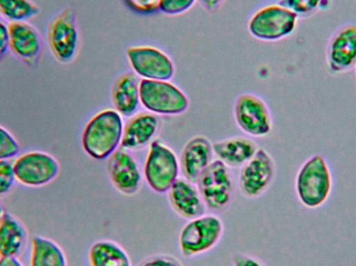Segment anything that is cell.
I'll use <instances>...</instances> for the list:
<instances>
[{
	"instance_id": "obj_35",
	"label": "cell",
	"mask_w": 356,
	"mask_h": 266,
	"mask_svg": "<svg viewBox=\"0 0 356 266\" xmlns=\"http://www.w3.org/2000/svg\"><path fill=\"white\" fill-rule=\"evenodd\" d=\"M4 215L3 208H2L1 204H0V219H1L2 215Z\"/></svg>"
},
{
	"instance_id": "obj_17",
	"label": "cell",
	"mask_w": 356,
	"mask_h": 266,
	"mask_svg": "<svg viewBox=\"0 0 356 266\" xmlns=\"http://www.w3.org/2000/svg\"><path fill=\"white\" fill-rule=\"evenodd\" d=\"M161 128V120L156 115L149 112L134 115L124 124L121 148L127 150L145 147L149 144Z\"/></svg>"
},
{
	"instance_id": "obj_9",
	"label": "cell",
	"mask_w": 356,
	"mask_h": 266,
	"mask_svg": "<svg viewBox=\"0 0 356 266\" xmlns=\"http://www.w3.org/2000/svg\"><path fill=\"white\" fill-rule=\"evenodd\" d=\"M127 60L138 77L145 81H170L175 74L172 58L154 46H133L127 50Z\"/></svg>"
},
{
	"instance_id": "obj_19",
	"label": "cell",
	"mask_w": 356,
	"mask_h": 266,
	"mask_svg": "<svg viewBox=\"0 0 356 266\" xmlns=\"http://www.w3.org/2000/svg\"><path fill=\"white\" fill-rule=\"evenodd\" d=\"M115 110L121 116L131 117L137 113L140 103V81L134 72L120 75L112 89Z\"/></svg>"
},
{
	"instance_id": "obj_10",
	"label": "cell",
	"mask_w": 356,
	"mask_h": 266,
	"mask_svg": "<svg viewBox=\"0 0 356 266\" xmlns=\"http://www.w3.org/2000/svg\"><path fill=\"white\" fill-rule=\"evenodd\" d=\"M13 165L17 181L31 188L47 185L60 173L58 161L52 155L40 151L21 155Z\"/></svg>"
},
{
	"instance_id": "obj_11",
	"label": "cell",
	"mask_w": 356,
	"mask_h": 266,
	"mask_svg": "<svg viewBox=\"0 0 356 266\" xmlns=\"http://www.w3.org/2000/svg\"><path fill=\"white\" fill-rule=\"evenodd\" d=\"M276 175L273 157L265 149H259L254 156L245 163L238 178L241 192L247 198L254 199L267 192Z\"/></svg>"
},
{
	"instance_id": "obj_2",
	"label": "cell",
	"mask_w": 356,
	"mask_h": 266,
	"mask_svg": "<svg viewBox=\"0 0 356 266\" xmlns=\"http://www.w3.org/2000/svg\"><path fill=\"white\" fill-rule=\"evenodd\" d=\"M122 116L115 110H104L96 114L83 129L81 144L83 150L96 160L110 158L121 146Z\"/></svg>"
},
{
	"instance_id": "obj_28",
	"label": "cell",
	"mask_w": 356,
	"mask_h": 266,
	"mask_svg": "<svg viewBox=\"0 0 356 266\" xmlns=\"http://www.w3.org/2000/svg\"><path fill=\"white\" fill-rule=\"evenodd\" d=\"M197 0H161L160 10L166 15L184 14L193 8Z\"/></svg>"
},
{
	"instance_id": "obj_3",
	"label": "cell",
	"mask_w": 356,
	"mask_h": 266,
	"mask_svg": "<svg viewBox=\"0 0 356 266\" xmlns=\"http://www.w3.org/2000/svg\"><path fill=\"white\" fill-rule=\"evenodd\" d=\"M140 101L156 116H178L188 110L190 102L181 89L170 81H140Z\"/></svg>"
},
{
	"instance_id": "obj_7",
	"label": "cell",
	"mask_w": 356,
	"mask_h": 266,
	"mask_svg": "<svg viewBox=\"0 0 356 266\" xmlns=\"http://www.w3.org/2000/svg\"><path fill=\"white\" fill-rule=\"evenodd\" d=\"M196 183L209 210L220 213L229 206L234 196V180L227 165L219 159L211 161Z\"/></svg>"
},
{
	"instance_id": "obj_18",
	"label": "cell",
	"mask_w": 356,
	"mask_h": 266,
	"mask_svg": "<svg viewBox=\"0 0 356 266\" xmlns=\"http://www.w3.org/2000/svg\"><path fill=\"white\" fill-rule=\"evenodd\" d=\"M213 156V144L207 138H191L182 149L180 156V167L184 178L196 183L201 174L211 165Z\"/></svg>"
},
{
	"instance_id": "obj_23",
	"label": "cell",
	"mask_w": 356,
	"mask_h": 266,
	"mask_svg": "<svg viewBox=\"0 0 356 266\" xmlns=\"http://www.w3.org/2000/svg\"><path fill=\"white\" fill-rule=\"evenodd\" d=\"M31 266H67L66 255L54 240L35 236L31 246Z\"/></svg>"
},
{
	"instance_id": "obj_12",
	"label": "cell",
	"mask_w": 356,
	"mask_h": 266,
	"mask_svg": "<svg viewBox=\"0 0 356 266\" xmlns=\"http://www.w3.org/2000/svg\"><path fill=\"white\" fill-rule=\"evenodd\" d=\"M238 126L253 138H265L272 131V116L267 103L259 96L243 94L234 104Z\"/></svg>"
},
{
	"instance_id": "obj_14",
	"label": "cell",
	"mask_w": 356,
	"mask_h": 266,
	"mask_svg": "<svg viewBox=\"0 0 356 266\" xmlns=\"http://www.w3.org/2000/svg\"><path fill=\"white\" fill-rule=\"evenodd\" d=\"M108 173L114 188L125 196L139 192L142 173L139 163L127 149L120 148L113 153L108 161Z\"/></svg>"
},
{
	"instance_id": "obj_15",
	"label": "cell",
	"mask_w": 356,
	"mask_h": 266,
	"mask_svg": "<svg viewBox=\"0 0 356 266\" xmlns=\"http://www.w3.org/2000/svg\"><path fill=\"white\" fill-rule=\"evenodd\" d=\"M8 49L27 66L35 68L41 58L43 42L39 31L29 23L10 22Z\"/></svg>"
},
{
	"instance_id": "obj_5",
	"label": "cell",
	"mask_w": 356,
	"mask_h": 266,
	"mask_svg": "<svg viewBox=\"0 0 356 266\" xmlns=\"http://www.w3.org/2000/svg\"><path fill=\"white\" fill-rule=\"evenodd\" d=\"M298 17L282 4H270L257 10L249 21V33L255 39L276 42L290 37L297 27Z\"/></svg>"
},
{
	"instance_id": "obj_20",
	"label": "cell",
	"mask_w": 356,
	"mask_h": 266,
	"mask_svg": "<svg viewBox=\"0 0 356 266\" xmlns=\"http://www.w3.org/2000/svg\"><path fill=\"white\" fill-rule=\"evenodd\" d=\"M213 154L228 167H243L257 151V144L246 138H232L213 144Z\"/></svg>"
},
{
	"instance_id": "obj_25",
	"label": "cell",
	"mask_w": 356,
	"mask_h": 266,
	"mask_svg": "<svg viewBox=\"0 0 356 266\" xmlns=\"http://www.w3.org/2000/svg\"><path fill=\"white\" fill-rule=\"evenodd\" d=\"M280 4L292 10L298 18H309L319 10L330 8L332 0H280Z\"/></svg>"
},
{
	"instance_id": "obj_34",
	"label": "cell",
	"mask_w": 356,
	"mask_h": 266,
	"mask_svg": "<svg viewBox=\"0 0 356 266\" xmlns=\"http://www.w3.org/2000/svg\"><path fill=\"white\" fill-rule=\"evenodd\" d=\"M0 266H24L17 257H0Z\"/></svg>"
},
{
	"instance_id": "obj_30",
	"label": "cell",
	"mask_w": 356,
	"mask_h": 266,
	"mask_svg": "<svg viewBox=\"0 0 356 266\" xmlns=\"http://www.w3.org/2000/svg\"><path fill=\"white\" fill-rule=\"evenodd\" d=\"M138 266H184L175 257L169 255H156L148 257Z\"/></svg>"
},
{
	"instance_id": "obj_16",
	"label": "cell",
	"mask_w": 356,
	"mask_h": 266,
	"mask_svg": "<svg viewBox=\"0 0 356 266\" xmlns=\"http://www.w3.org/2000/svg\"><path fill=\"white\" fill-rule=\"evenodd\" d=\"M168 197L173 210L184 219L191 221L207 211L198 188L186 178H178L168 190Z\"/></svg>"
},
{
	"instance_id": "obj_8",
	"label": "cell",
	"mask_w": 356,
	"mask_h": 266,
	"mask_svg": "<svg viewBox=\"0 0 356 266\" xmlns=\"http://www.w3.org/2000/svg\"><path fill=\"white\" fill-rule=\"evenodd\" d=\"M47 42L58 62L69 64L74 60L79 51V31L72 8H64L51 19L47 27Z\"/></svg>"
},
{
	"instance_id": "obj_22",
	"label": "cell",
	"mask_w": 356,
	"mask_h": 266,
	"mask_svg": "<svg viewBox=\"0 0 356 266\" xmlns=\"http://www.w3.org/2000/svg\"><path fill=\"white\" fill-rule=\"evenodd\" d=\"M91 266H131V258L122 247L112 240H98L89 251Z\"/></svg>"
},
{
	"instance_id": "obj_32",
	"label": "cell",
	"mask_w": 356,
	"mask_h": 266,
	"mask_svg": "<svg viewBox=\"0 0 356 266\" xmlns=\"http://www.w3.org/2000/svg\"><path fill=\"white\" fill-rule=\"evenodd\" d=\"M234 266H266L255 257L245 254H236L232 258Z\"/></svg>"
},
{
	"instance_id": "obj_21",
	"label": "cell",
	"mask_w": 356,
	"mask_h": 266,
	"mask_svg": "<svg viewBox=\"0 0 356 266\" xmlns=\"http://www.w3.org/2000/svg\"><path fill=\"white\" fill-rule=\"evenodd\" d=\"M27 232L20 221L4 213L0 219V257H17L25 247Z\"/></svg>"
},
{
	"instance_id": "obj_6",
	"label": "cell",
	"mask_w": 356,
	"mask_h": 266,
	"mask_svg": "<svg viewBox=\"0 0 356 266\" xmlns=\"http://www.w3.org/2000/svg\"><path fill=\"white\" fill-rule=\"evenodd\" d=\"M179 167L177 154L172 149L159 140L150 144L144 165V176L154 192L159 194L168 192L178 179Z\"/></svg>"
},
{
	"instance_id": "obj_4",
	"label": "cell",
	"mask_w": 356,
	"mask_h": 266,
	"mask_svg": "<svg viewBox=\"0 0 356 266\" xmlns=\"http://www.w3.org/2000/svg\"><path fill=\"white\" fill-rule=\"evenodd\" d=\"M224 226L217 215H203L191 219L179 235V248L186 258L199 256L217 246L223 235Z\"/></svg>"
},
{
	"instance_id": "obj_1",
	"label": "cell",
	"mask_w": 356,
	"mask_h": 266,
	"mask_svg": "<svg viewBox=\"0 0 356 266\" xmlns=\"http://www.w3.org/2000/svg\"><path fill=\"white\" fill-rule=\"evenodd\" d=\"M295 188L297 198L305 208L319 209L327 203L334 190V176L323 155H313L303 163Z\"/></svg>"
},
{
	"instance_id": "obj_31",
	"label": "cell",
	"mask_w": 356,
	"mask_h": 266,
	"mask_svg": "<svg viewBox=\"0 0 356 266\" xmlns=\"http://www.w3.org/2000/svg\"><path fill=\"white\" fill-rule=\"evenodd\" d=\"M8 50V25L6 24L0 16V60Z\"/></svg>"
},
{
	"instance_id": "obj_24",
	"label": "cell",
	"mask_w": 356,
	"mask_h": 266,
	"mask_svg": "<svg viewBox=\"0 0 356 266\" xmlns=\"http://www.w3.org/2000/svg\"><path fill=\"white\" fill-rule=\"evenodd\" d=\"M39 12L31 0H0V16L10 22H26Z\"/></svg>"
},
{
	"instance_id": "obj_33",
	"label": "cell",
	"mask_w": 356,
	"mask_h": 266,
	"mask_svg": "<svg viewBox=\"0 0 356 266\" xmlns=\"http://www.w3.org/2000/svg\"><path fill=\"white\" fill-rule=\"evenodd\" d=\"M207 10H215L223 3L224 0H199Z\"/></svg>"
},
{
	"instance_id": "obj_29",
	"label": "cell",
	"mask_w": 356,
	"mask_h": 266,
	"mask_svg": "<svg viewBox=\"0 0 356 266\" xmlns=\"http://www.w3.org/2000/svg\"><path fill=\"white\" fill-rule=\"evenodd\" d=\"M136 12L141 14H152L160 10L161 0H125Z\"/></svg>"
},
{
	"instance_id": "obj_36",
	"label": "cell",
	"mask_w": 356,
	"mask_h": 266,
	"mask_svg": "<svg viewBox=\"0 0 356 266\" xmlns=\"http://www.w3.org/2000/svg\"><path fill=\"white\" fill-rule=\"evenodd\" d=\"M355 74H356V66H355Z\"/></svg>"
},
{
	"instance_id": "obj_27",
	"label": "cell",
	"mask_w": 356,
	"mask_h": 266,
	"mask_svg": "<svg viewBox=\"0 0 356 266\" xmlns=\"http://www.w3.org/2000/svg\"><path fill=\"white\" fill-rule=\"evenodd\" d=\"M14 165L8 159L0 160V196L8 194L14 185Z\"/></svg>"
},
{
	"instance_id": "obj_13",
	"label": "cell",
	"mask_w": 356,
	"mask_h": 266,
	"mask_svg": "<svg viewBox=\"0 0 356 266\" xmlns=\"http://www.w3.org/2000/svg\"><path fill=\"white\" fill-rule=\"evenodd\" d=\"M326 65L332 74H344L356 66V25L346 24L334 31L326 48Z\"/></svg>"
},
{
	"instance_id": "obj_26",
	"label": "cell",
	"mask_w": 356,
	"mask_h": 266,
	"mask_svg": "<svg viewBox=\"0 0 356 266\" xmlns=\"http://www.w3.org/2000/svg\"><path fill=\"white\" fill-rule=\"evenodd\" d=\"M20 152V144L10 131L0 126V160L10 159Z\"/></svg>"
}]
</instances>
